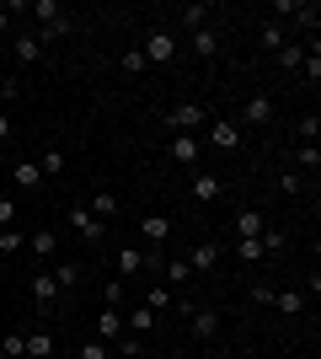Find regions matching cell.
I'll return each instance as SVG.
<instances>
[{"instance_id": "43", "label": "cell", "mask_w": 321, "mask_h": 359, "mask_svg": "<svg viewBox=\"0 0 321 359\" xmlns=\"http://www.w3.org/2000/svg\"><path fill=\"white\" fill-rule=\"evenodd\" d=\"M16 220V204H11V198H0V225H11Z\"/></svg>"}, {"instance_id": "29", "label": "cell", "mask_w": 321, "mask_h": 359, "mask_svg": "<svg viewBox=\"0 0 321 359\" xmlns=\"http://www.w3.org/2000/svg\"><path fill=\"white\" fill-rule=\"evenodd\" d=\"M294 22H300V27H316V22H321V6H316V0H294Z\"/></svg>"}, {"instance_id": "14", "label": "cell", "mask_w": 321, "mask_h": 359, "mask_svg": "<svg viewBox=\"0 0 321 359\" xmlns=\"http://www.w3.org/2000/svg\"><path fill=\"white\" fill-rule=\"evenodd\" d=\"M11 54H16V65H38V54H43V43H38L32 32H22V38H11Z\"/></svg>"}, {"instance_id": "30", "label": "cell", "mask_w": 321, "mask_h": 359, "mask_svg": "<svg viewBox=\"0 0 321 359\" xmlns=\"http://www.w3.org/2000/svg\"><path fill=\"white\" fill-rule=\"evenodd\" d=\"M284 43H290V38H284V27H278V22H268V27H262V54H278Z\"/></svg>"}, {"instance_id": "39", "label": "cell", "mask_w": 321, "mask_h": 359, "mask_svg": "<svg viewBox=\"0 0 321 359\" xmlns=\"http://www.w3.org/2000/svg\"><path fill=\"white\" fill-rule=\"evenodd\" d=\"M0 97H6V102H16V97H22V81H16V75H0Z\"/></svg>"}, {"instance_id": "7", "label": "cell", "mask_w": 321, "mask_h": 359, "mask_svg": "<svg viewBox=\"0 0 321 359\" xmlns=\"http://www.w3.org/2000/svg\"><path fill=\"white\" fill-rule=\"evenodd\" d=\"M230 231H236V241H257L262 231H268V220H262V210H241L230 220Z\"/></svg>"}, {"instance_id": "10", "label": "cell", "mask_w": 321, "mask_h": 359, "mask_svg": "<svg viewBox=\"0 0 321 359\" xmlns=\"http://www.w3.org/2000/svg\"><path fill=\"white\" fill-rule=\"evenodd\" d=\"M241 123H252V129H268V123H273V102H268V97H252V102L241 107Z\"/></svg>"}, {"instance_id": "11", "label": "cell", "mask_w": 321, "mask_h": 359, "mask_svg": "<svg viewBox=\"0 0 321 359\" xmlns=\"http://www.w3.org/2000/svg\"><path fill=\"white\" fill-rule=\"evenodd\" d=\"M214 263H220V241H199V247L187 252V269H193V273H209Z\"/></svg>"}, {"instance_id": "40", "label": "cell", "mask_w": 321, "mask_h": 359, "mask_svg": "<svg viewBox=\"0 0 321 359\" xmlns=\"http://www.w3.org/2000/svg\"><path fill=\"white\" fill-rule=\"evenodd\" d=\"M262 252H284V231H262Z\"/></svg>"}, {"instance_id": "25", "label": "cell", "mask_w": 321, "mask_h": 359, "mask_svg": "<svg viewBox=\"0 0 321 359\" xmlns=\"http://www.w3.org/2000/svg\"><path fill=\"white\" fill-rule=\"evenodd\" d=\"M273 65H278V70H300V65H306V48H300V43H284L273 54Z\"/></svg>"}, {"instance_id": "26", "label": "cell", "mask_w": 321, "mask_h": 359, "mask_svg": "<svg viewBox=\"0 0 321 359\" xmlns=\"http://www.w3.org/2000/svg\"><path fill=\"white\" fill-rule=\"evenodd\" d=\"M187 257H166V263H161V279H166V285H187Z\"/></svg>"}, {"instance_id": "3", "label": "cell", "mask_w": 321, "mask_h": 359, "mask_svg": "<svg viewBox=\"0 0 321 359\" xmlns=\"http://www.w3.org/2000/svg\"><path fill=\"white\" fill-rule=\"evenodd\" d=\"M139 54H145V65H166V60H177V38H171L166 27H155L145 43H139Z\"/></svg>"}, {"instance_id": "1", "label": "cell", "mask_w": 321, "mask_h": 359, "mask_svg": "<svg viewBox=\"0 0 321 359\" xmlns=\"http://www.w3.org/2000/svg\"><path fill=\"white\" fill-rule=\"evenodd\" d=\"M27 11L43 22V38H38V43H54V38H64V32H70V11H64V6H54V0H32Z\"/></svg>"}, {"instance_id": "18", "label": "cell", "mask_w": 321, "mask_h": 359, "mask_svg": "<svg viewBox=\"0 0 321 359\" xmlns=\"http://www.w3.org/2000/svg\"><path fill=\"white\" fill-rule=\"evenodd\" d=\"M150 327H155V311H150V306H139V311L123 316V332H134V338H145Z\"/></svg>"}, {"instance_id": "2", "label": "cell", "mask_w": 321, "mask_h": 359, "mask_svg": "<svg viewBox=\"0 0 321 359\" xmlns=\"http://www.w3.org/2000/svg\"><path fill=\"white\" fill-rule=\"evenodd\" d=\"M166 123H171V135H199L204 123H209V113H204L199 102H177L166 113Z\"/></svg>"}, {"instance_id": "8", "label": "cell", "mask_w": 321, "mask_h": 359, "mask_svg": "<svg viewBox=\"0 0 321 359\" xmlns=\"http://www.w3.org/2000/svg\"><path fill=\"white\" fill-rule=\"evenodd\" d=\"M32 300H38V311H54L59 306V285H54V273H32Z\"/></svg>"}, {"instance_id": "27", "label": "cell", "mask_w": 321, "mask_h": 359, "mask_svg": "<svg viewBox=\"0 0 321 359\" xmlns=\"http://www.w3.org/2000/svg\"><path fill=\"white\" fill-rule=\"evenodd\" d=\"M209 16H214V11L204 6V0H199V6H183V27H187V32H199V27H209Z\"/></svg>"}, {"instance_id": "17", "label": "cell", "mask_w": 321, "mask_h": 359, "mask_svg": "<svg viewBox=\"0 0 321 359\" xmlns=\"http://www.w3.org/2000/svg\"><path fill=\"white\" fill-rule=\"evenodd\" d=\"M273 311H284V316H300L306 311V295H294V290H273V300H268Z\"/></svg>"}, {"instance_id": "31", "label": "cell", "mask_w": 321, "mask_h": 359, "mask_svg": "<svg viewBox=\"0 0 321 359\" xmlns=\"http://www.w3.org/2000/svg\"><path fill=\"white\" fill-rule=\"evenodd\" d=\"M6 359H27V332H6Z\"/></svg>"}, {"instance_id": "38", "label": "cell", "mask_w": 321, "mask_h": 359, "mask_svg": "<svg viewBox=\"0 0 321 359\" xmlns=\"http://www.w3.org/2000/svg\"><path fill=\"white\" fill-rule=\"evenodd\" d=\"M300 166H306L311 177H316V166H321V150H316V145H300Z\"/></svg>"}, {"instance_id": "32", "label": "cell", "mask_w": 321, "mask_h": 359, "mask_svg": "<svg viewBox=\"0 0 321 359\" xmlns=\"http://www.w3.org/2000/svg\"><path fill=\"white\" fill-rule=\"evenodd\" d=\"M80 273H86L80 263H64V269L54 273V285H59V290H76V285H80Z\"/></svg>"}, {"instance_id": "24", "label": "cell", "mask_w": 321, "mask_h": 359, "mask_svg": "<svg viewBox=\"0 0 321 359\" xmlns=\"http://www.w3.org/2000/svg\"><path fill=\"white\" fill-rule=\"evenodd\" d=\"M11 182H16V188H38V182H43L38 161H16V166H11Z\"/></svg>"}, {"instance_id": "19", "label": "cell", "mask_w": 321, "mask_h": 359, "mask_svg": "<svg viewBox=\"0 0 321 359\" xmlns=\"http://www.w3.org/2000/svg\"><path fill=\"white\" fill-rule=\"evenodd\" d=\"M193 54H199V60H214V54H220V32L199 27V32H193Z\"/></svg>"}, {"instance_id": "15", "label": "cell", "mask_w": 321, "mask_h": 359, "mask_svg": "<svg viewBox=\"0 0 321 359\" xmlns=\"http://www.w3.org/2000/svg\"><path fill=\"white\" fill-rule=\"evenodd\" d=\"M134 273H145V252L139 247H118V279H134Z\"/></svg>"}, {"instance_id": "37", "label": "cell", "mask_w": 321, "mask_h": 359, "mask_svg": "<svg viewBox=\"0 0 321 359\" xmlns=\"http://www.w3.org/2000/svg\"><path fill=\"white\" fill-rule=\"evenodd\" d=\"M236 257L241 263H262V241H236Z\"/></svg>"}, {"instance_id": "21", "label": "cell", "mask_w": 321, "mask_h": 359, "mask_svg": "<svg viewBox=\"0 0 321 359\" xmlns=\"http://www.w3.org/2000/svg\"><path fill=\"white\" fill-rule=\"evenodd\" d=\"M27 359H54V332H27Z\"/></svg>"}, {"instance_id": "16", "label": "cell", "mask_w": 321, "mask_h": 359, "mask_svg": "<svg viewBox=\"0 0 321 359\" xmlns=\"http://www.w3.org/2000/svg\"><path fill=\"white\" fill-rule=\"evenodd\" d=\"M139 231H145V241H155V247H161V241L171 236V220H166V215H145V220H139Z\"/></svg>"}, {"instance_id": "28", "label": "cell", "mask_w": 321, "mask_h": 359, "mask_svg": "<svg viewBox=\"0 0 321 359\" xmlns=\"http://www.w3.org/2000/svg\"><path fill=\"white\" fill-rule=\"evenodd\" d=\"M38 172H43V177H59V172H64V150H59V145H48V150H43V161H38Z\"/></svg>"}, {"instance_id": "6", "label": "cell", "mask_w": 321, "mask_h": 359, "mask_svg": "<svg viewBox=\"0 0 321 359\" xmlns=\"http://www.w3.org/2000/svg\"><path fill=\"white\" fill-rule=\"evenodd\" d=\"M199 150H204V140H199V135H171L166 156H171L177 166H199Z\"/></svg>"}, {"instance_id": "5", "label": "cell", "mask_w": 321, "mask_h": 359, "mask_svg": "<svg viewBox=\"0 0 321 359\" xmlns=\"http://www.w3.org/2000/svg\"><path fill=\"white\" fill-rule=\"evenodd\" d=\"M204 145H214V150H241V123L214 118V123H209V140H204Z\"/></svg>"}, {"instance_id": "22", "label": "cell", "mask_w": 321, "mask_h": 359, "mask_svg": "<svg viewBox=\"0 0 321 359\" xmlns=\"http://www.w3.org/2000/svg\"><path fill=\"white\" fill-rule=\"evenodd\" d=\"M107 348H113V359H145V344H139L134 332H123V338H113Z\"/></svg>"}, {"instance_id": "44", "label": "cell", "mask_w": 321, "mask_h": 359, "mask_svg": "<svg viewBox=\"0 0 321 359\" xmlns=\"http://www.w3.org/2000/svg\"><path fill=\"white\" fill-rule=\"evenodd\" d=\"M0 140H11V113H0Z\"/></svg>"}, {"instance_id": "35", "label": "cell", "mask_w": 321, "mask_h": 359, "mask_svg": "<svg viewBox=\"0 0 321 359\" xmlns=\"http://www.w3.org/2000/svg\"><path fill=\"white\" fill-rule=\"evenodd\" d=\"M300 140H306V145H316V140H321V118H316V113L300 118Z\"/></svg>"}, {"instance_id": "12", "label": "cell", "mask_w": 321, "mask_h": 359, "mask_svg": "<svg viewBox=\"0 0 321 359\" xmlns=\"http://www.w3.org/2000/svg\"><path fill=\"white\" fill-rule=\"evenodd\" d=\"M187 194L199 198V204H214V198H220V177H214V172H193V188H187Z\"/></svg>"}, {"instance_id": "20", "label": "cell", "mask_w": 321, "mask_h": 359, "mask_svg": "<svg viewBox=\"0 0 321 359\" xmlns=\"http://www.w3.org/2000/svg\"><path fill=\"white\" fill-rule=\"evenodd\" d=\"M86 210H92L97 215V220H113V215H118V194H107V188H97V198H92V204H86Z\"/></svg>"}, {"instance_id": "33", "label": "cell", "mask_w": 321, "mask_h": 359, "mask_svg": "<svg viewBox=\"0 0 321 359\" xmlns=\"http://www.w3.org/2000/svg\"><path fill=\"white\" fill-rule=\"evenodd\" d=\"M145 306H150V311H171V285H155L150 295H145Z\"/></svg>"}, {"instance_id": "36", "label": "cell", "mask_w": 321, "mask_h": 359, "mask_svg": "<svg viewBox=\"0 0 321 359\" xmlns=\"http://www.w3.org/2000/svg\"><path fill=\"white\" fill-rule=\"evenodd\" d=\"M76 359H113V348L102 344V338H92V344H80V354Z\"/></svg>"}, {"instance_id": "45", "label": "cell", "mask_w": 321, "mask_h": 359, "mask_svg": "<svg viewBox=\"0 0 321 359\" xmlns=\"http://www.w3.org/2000/svg\"><path fill=\"white\" fill-rule=\"evenodd\" d=\"M6 27H11V11H6V6H0V38H6Z\"/></svg>"}, {"instance_id": "42", "label": "cell", "mask_w": 321, "mask_h": 359, "mask_svg": "<svg viewBox=\"0 0 321 359\" xmlns=\"http://www.w3.org/2000/svg\"><path fill=\"white\" fill-rule=\"evenodd\" d=\"M118 65H123V70H134V75H139V70H145V54H139V48H129V54H123Z\"/></svg>"}, {"instance_id": "34", "label": "cell", "mask_w": 321, "mask_h": 359, "mask_svg": "<svg viewBox=\"0 0 321 359\" xmlns=\"http://www.w3.org/2000/svg\"><path fill=\"white\" fill-rule=\"evenodd\" d=\"M22 247H27V236H22V231H11V225H6V231H0V252L11 257V252H22Z\"/></svg>"}, {"instance_id": "41", "label": "cell", "mask_w": 321, "mask_h": 359, "mask_svg": "<svg viewBox=\"0 0 321 359\" xmlns=\"http://www.w3.org/2000/svg\"><path fill=\"white\" fill-rule=\"evenodd\" d=\"M278 194H300V172H278Z\"/></svg>"}, {"instance_id": "23", "label": "cell", "mask_w": 321, "mask_h": 359, "mask_svg": "<svg viewBox=\"0 0 321 359\" xmlns=\"http://www.w3.org/2000/svg\"><path fill=\"white\" fill-rule=\"evenodd\" d=\"M27 247H32L38 257H54V252H59V231H32Z\"/></svg>"}, {"instance_id": "13", "label": "cell", "mask_w": 321, "mask_h": 359, "mask_svg": "<svg viewBox=\"0 0 321 359\" xmlns=\"http://www.w3.org/2000/svg\"><path fill=\"white\" fill-rule=\"evenodd\" d=\"M97 338H102V344H113V338H123V316H118V306H107V311L97 316Z\"/></svg>"}, {"instance_id": "4", "label": "cell", "mask_w": 321, "mask_h": 359, "mask_svg": "<svg viewBox=\"0 0 321 359\" xmlns=\"http://www.w3.org/2000/svg\"><path fill=\"white\" fill-rule=\"evenodd\" d=\"M70 231H76L80 241H102V236H107V225L97 220V215L86 210V204H70Z\"/></svg>"}, {"instance_id": "9", "label": "cell", "mask_w": 321, "mask_h": 359, "mask_svg": "<svg viewBox=\"0 0 321 359\" xmlns=\"http://www.w3.org/2000/svg\"><path fill=\"white\" fill-rule=\"evenodd\" d=\"M187 327H193V338H199V344H209L214 332H220V316H214L209 306H193V316H187Z\"/></svg>"}]
</instances>
